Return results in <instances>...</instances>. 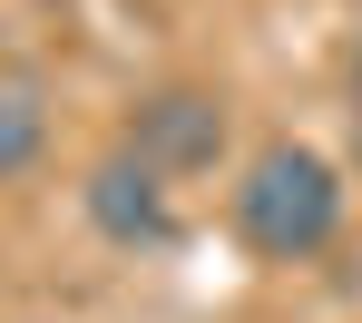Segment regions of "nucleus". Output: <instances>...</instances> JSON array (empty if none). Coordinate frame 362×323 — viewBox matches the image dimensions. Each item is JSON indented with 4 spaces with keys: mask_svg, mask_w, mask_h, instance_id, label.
<instances>
[{
    "mask_svg": "<svg viewBox=\"0 0 362 323\" xmlns=\"http://www.w3.org/2000/svg\"><path fill=\"white\" fill-rule=\"evenodd\" d=\"M78 206H88V225H98L108 245H167V235H177V177H157V167L127 157V147H108V157L88 167Z\"/></svg>",
    "mask_w": 362,
    "mask_h": 323,
    "instance_id": "f03ea898",
    "label": "nucleus"
},
{
    "mask_svg": "<svg viewBox=\"0 0 362 323\" xmlns=\"http://www.w3.org/2000/svg\"><path fill=\"white\" fill-rule=\"evenodd\" d=\"M216 147H226V108H216L206 88H157V98H137V118H127V157H147L157 177L216 167Z\"/></svg>",
    "mask_w": 362,
    "mask_h": 323,
    "instance_id": "7ed1b4c3",
    "label": "nucleus"
},
{
    "mask_svg": "<svg viewBox=\"0 0 362 323\" xmlns=\"http://www.w3.org/2000/svg\"><path fill=\"white\" fill-rule=\"evenodd\" d=\"M353 118H362V69H353Z\"/></svg>",
    "mask_w": 362,
    "mask_h": 323,
    "instance_id": "39448f33",
    "label": "nucleus"
},
{
    "mask_svg": "<svg viewBox=\"0 0 362 323\" xmlns=\"http://www.w3.org/2000/svg\"><path fill=\"white\" fill-rule=\"evenodd\" d=\"M343 216H353V187H343V167H333L323 147L274 137V147L245 157V177H235V235H245L264 264H313V255H333Z\"/></svg>",
    "mask_w": 362,
    "mask_h": 323,
    "instance_id": "f257e3e1",
    "label": "nucleus"
},
{
    "mask_svg": "<svg viewBox=\"0 0 362 323\" xmlns=\"http://www.w3.org/2000/svg\"><path fill=\"white\" fill-rule=\"evenodd\" d=\"M40 157H49V108H40V88H30V78H0V187L30 177Z\"/></svg>",
    "mask_w": 362,
    "mask_h": 323,
    "instance_id": "20e7f679",
    "label": "nucleus"
}]
</instances>
